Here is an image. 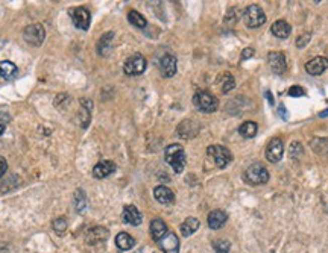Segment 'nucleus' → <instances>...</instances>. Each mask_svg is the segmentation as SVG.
<instances>
[{
	"label": "nucleus",
	"mask_w": 328,
	"mask_h": 253,
	"mask_svg": "<svg viewBox=\"0 0 328 253\" xmlns=\"http://www.w3.org/2000/svg\"><path fill=\"white\" fill-rule=\"evenodd\" d=\"M268 62H269L271 70L275 74H283L287 70V61L283 52H269Z\"/></svg>",
	"instance_id": "9b49d317"
},
{
	"label": "nucleus",
	"mask_w": 328,
	"mask_h": 253,
	"mask_svg": "<svg viewBox=\"0 0 328 253\" xmlns=\"http://www.w3.org/2000/svg\"><path fill=\"white\" fill-rule=\"evenodd\" d=\"M243 181L248 184V185H251V187L263 185V184H266L269 181V172H268V168L263 164L256 162V164L250 165L244 170Z\"/></svg>",
	"instance_id": "f03ea898"
},
{
	"label": "nucleus",
	"mask_w": 328,
	"mask_h": 253,
	"mask_svg": "<svg viewBox=\"0 0 328 253\" xmlns=\"http://www.w3.org/2000/svg\"><path fill=\"white\" fill-rule=\"evenodd\" d=\"M17 74V65L11 61L0 62V77L2 79H13Z\"/></svg>",
	"instance_id": "a878e982"
},
{
	"label": "nucleus",
	"mask_w": 328,
	"mask_h": 253,
	"mask_svg": "<svg viewBox=\"0 0 328 253\" xmlns=\"http://www.w3.org/2000/svg\"><path fill=\"white\" fill-rule=\"evenodd\" d=\"M116 245L120 248V250H129L135 245V239L126 233V232H120L117 236H116Z\"/></svg>",
	"instance_id": "393cba45"
},
{
	"label": "nucleus",
	"mask_w": 328,
	"mask_h": 253,
	"mask_svg": "<svg viewBox=\"0 0 328 253\" xmlns=\"http://www.w3.org/2000/svg\"><path fill=\"white\" fill-rule=\"evenodd\" d=\"M301 150H302L301 144H298V143H292V146H290V155H292L293 158L296 156V153H298V155H301V153H302Z\"/></svg>",
	"instance_id": "c9c22d12"
},
{
	"label": "nucleus",
	"mask_w": 328,
	"mask_h": 253,
	"mask_svg": "<svg viewBox=\"0 0 328 253\" xmlns=\"http://www.w3.org/2000/svg\"><path fill=\"white\" fill-rule=\"evenodd\" d=\"M52 226H53V230H55V232H58V233H64L65 229H67V220H65L64 217H58V218L53 220Z\"/></svg>",
	"instance_id": "2f4dec72"
},
{
	"label": "nucleus",
	"mask_w": 328,
	"mask_h": 253,
	"mask_svg": "<svg viewBox=\"0 0 328 253\" xmlns=\"http://www.w3.org/2000/svg\"><path fill=\"white\" fill-rule=\"evenodd\" d=\"M178 65V62H177V58L174 56V55H164L162 58H161V61H159V71H161V76L162 77H166V79H169V77H174L175 74H177V67Z\"/></svg>",
	"instance_id": "9d476101"
},
{
	"label": "nucleus",
	"mask_w": 328,
	"mask_h": 253,
	"mask_svg": "<svg viewBox=\"0 0 328 253\" xmlns=\"http://www.w3.org/2000/svg\"><path fill=\"white\" fill-rule=\"evenodd\" d=\"M219 83H220V87H222V93H223V94L229 93V91L235 87V80H234V77H232L229 73H225V74L219 79Z\"/></svg>",
	"instance_id": "c756f323"
},
{
	"label": "nucleus",
	"mask_w": 328,
	"mask_h": 253,
	"mask_svg": "<svg viewBox=\"0 0 328 253\" xmlns=\"http://www.w3.org/2000/svg\"><path fill=\"white\" fill-rule=\"evenodd\" d=\"M310 147L317 155H328V138H313Z\"/></svg>",
	"instance_id": "bb28decb"
},
{
	"label": "nucleus",
	"mask_w": 328,
	"mask_h": 253,
	"mask_svg": "<svg viewBox=\"0 0 328 253\" xmlns=\"http://www.w3.org/2000/svg\"><path fill=\"white\" fill-rule=\"evenodd\" d=\"M68 16L73 22V25L80 29V31H87L90 28L92 23V14L87 8L84 7H79V8H71L68 11Z\"/></svg>",
	"instance_id": "423d86ee"
},
{
	"label": "nucleus",
	"mask_w": 328,
	"mask_h": 253,
	"mask_svg": "<svg viewBox=\"0 0 328 253\" xmlns=\"http://www.w3.org/2000/svg\"><path fill=\"white\" fill-rule=\"evenodd\" d=\"M128 22H129L132 26L138 28V29H144V28L147 26L146 19H144L140 13H137V11H129V13H128Z\"/></svg>",
	"instance_id": "cd10ccee"
},
{
	"label": "nucleus",
	"mask_w": 328,
	"mask_h": 253,
	"mask_svg": "<svg viewBox=\"0 0 328 253\" xmlns=\"http://www.w3.org/2000/svg\"><path fill=\"white\" fill-rule=\"evenodd\" d=\"M243 22L250 29H256L266 23V14L259 5H250L243 13Z\"/></svg>",
	"instance_id": "20e7f679"
},
{
	"label": "nucleus",
	"mask_w": 328,
	"mask_h": 253,
	"mask_svg": "<svg viewBox=\"0 0 328 253\" xmlns=\"http://www.w3.org/2000/svg\"><path fill=\"white\" fill-rule=\"evenodd\" d=\"M7 172H8V162L4 156H0V179L5 176Z\"/></svg>",
	"instance_id": "72a5a7b5"
},
{
	"label": "nucleus",
	"mask_w": 328,
	"mask_h": 253,
	"mask_svg": "<svg viewBox=\"0 0 328 253\" xmlns=\"http://www.w3.org/2000/svg\"><path fill=\"white\" fill-rule=\"evenodd\" d=\"M271 32L277 37V38H281V40H286L290 32H292V28L287 22L284 20H277L272 26H271Z\"/></svg>",
	"instance_id": "aec40b11"
},
{
	"label": "nucleus",
	"mask_w": 328,
	"mask_h": 253,
	"mask_svg": "<svg viewBox=\"0 0 328 253\" xmlns=\"http://www.w3.org/2000/svg\"><path fill=\"white\" fill-rule=\"evenodd\" d=\"M199 220L198 218H195V217H189V218H186L184 220V223L181 224V233L184 235V236H190V235H193L198 229H199Z\"/></svg>",
	"instance_id": "b1692460"
},
{
	"label": "nucleus",
	"mask_w": 328,
	"mask_h": 253,
	"mask_svg": "<svg viewBox=\"0 0 328 253\" xmlns=\"http://www.w3.org/2000/svg\"><path fill=\"white\" fill-rule=\"evenodd\" d=\"M23 37H25V41L31 46H41L44 38H46V31L43 28V25L40 23H34V25H29L25 32H23Z\"/></svg>",
	"instance_id": "6e6552de"
},
{
	"label": "nucleus",
	"mask_w": 328,
	"mask_h": 253,
	"mask_svg": "<svg viewBox=\"0 0 328 253\" xmlns=\"http://www.w3.org/2000/svg\"><path fill=\"white\" fill-rule=\"evenodd\" d=\"M284 153V144L280 138H272L266 147V159L269 162H278L281 161Z\"/></svg>",
	"instance_id": "f8f14e48"
},
{
	"label": "nucleus",
	"mask_w": 328,
	"mask_h": 253,
	"mask_svg": "<svg viewBox=\"0 0 328 253\" xmlns=\"http://www.w3.org/2000/svg\"><path fill=\"white\" fill-rule=\"evenodd\" d=\"M253 55H254V49H253V47H248V49H244V50L241 52V61H244V59L251 58Z\"/></svg>",
	"instance_id": "e433bc0d"
},
{
	"label": "nucleus",
	"mask_w": 328,
	"mask_h": 253,
	"mask_svg": "<svg viewBox=\"0 0 328 253\" xmlns=\"http://www.w3.org/2000/svg\"><path fill=\"white\" fill-rule=\"evenodd\" d=\"M213 248H214L216 253H229L231 242L228 239H214L213 241Z\"/></svg>",
	"instance_id": "7c9ffc66"
},
{
	"label": "nucleus",
	"mask_w": 328,
	"mask_h": 253,
	"mask_svg": "<svg viewBox=\"0 0 328 253\" xmlns=\"http://www.w3.org/2000/svg\"><path fill=\"white\" fill-rule=\"evenodd\" d=\"M259 132V124L256 121H244L240 124L238 128V134L243 137V138H254Z\"/></svg>",
	"instance_id": "4be33fe9"
},
{
	"label": "nucleus",
	"mask_w": 328,
	"mask_h": 253,
	"mask_svg": "<svg viewBox=\"0 0 328 253\" xmlns=\"http://www.w3.org/2000/svg\"><path fill=\"white\" fill-rule=\"evenodd\" d=\"M113 37H114V32H107L102 35V38L99 40L98 43V53L101 56H107L111 50V41H113Z\"/></svg>",
	"instance_id": "5701e85b"
},
{
	"label": "nucleus",
	"mask_w": 328,
	"mask_h": 253,
	"mask_svg": "<svg viewBox=\"0 0 328 253\" xmlns=\"http://www.w3.org/2000/svg\"><path fill=\"white\" fill-rule=\"evenodd\" d=\"M158 245L164 253H180V239L172 230H168V233L158 241Z\"/></svg>",
	"instance_id": "1a4fd4ad"
},
{
	"label": "nucleus",
	"mask_w": 328,
	"mask_h": 253,
	"mask_svg": "<svg viewBox=\"0 0 328 253\" xmlns=\"http://www.w3.org/2000/svg\"><path fill=\"white\" fill-rule=\"evenodd\" d=\"M290 97H302L305 96V90L299 85H295V87H290L289 88V93H287Z\"/></svg>",
	"instance_id": "473e14b6"
},
{
	"label": "nucleus",
	"mask_w": 328,
	"mask_h": 253,
	"mask_svg": "<svg viewBox=\"0 0 328 253\" xmlns=\"http://www.w3.org/2000/svg\"><path fill=\"white\" fill-rule=\"evenodd\" d=\"M137 253H140V251H137Z\"/></svg>",
	"instance_id": "79ce46f5"
},
{
	"label": "nucleus",
	"mask_w": 328,
	"mask_h": 253,
	"mask_svg": "<svg viewBox=\"0 0 328 253\" xmlns=\"http://www.w3.org/2000/svg\"><path fill=\"white\" fill-rule=\"evenodd\" d=\"M328 115V109H325V111H322L320 114H319V117H326Z\"/></svg>",
	"instance_id": "ea45409f"
},
{
	"label": "nucleus",
	"mask_w": 328,
	"mask_h": 253,
	"mask_svg": "<svg viewBox=\"0 0 328 253\" xmlns=\"http://www.w3.org/2000/svg\"><path fill=\"white\" fill-rule=\"evenodd\" d=\"M193 105L196 106V109L202 111V112H214L219 106V100L216 96H213L210 91L205 90H199L196 91V94L193 96Z\"/></svg>",
	"instance_id": "7ed1b4c3"
},
{
	"label": "nucleus",
	"mask_w": 328,
	"mask_h": 253,
	"mask_svg": "<svg viewBox=\"0 0 328 253\" xmlns=\"http://www.w3.org/2000/svg\"><path fill=\"white\" fill-rule=\"evenodd\" d=\"M122 220H123V223H126V224L138 226V224H141V221H143V215H141V212H140L134 205H126V206L123 208V212H122Z\"/></svg>",
	"instance_id": "2eb2a0df"
},
{
	"label": "nucleus",
	"mask_w": 328,
	"mask_h": 253,
	"mask_svg": "<svg viewBox=\"0 0 328 253\" xmlns=\"http://www.w3.org/2000/svg\"><path fill=\"white\" fill-rule=\"evenodd\" d=\"M226 220H228V214H226L223 209H214V211H211V212L208 214V217H207L208 227L213 229V230H217V229L223 227L225 223H226Z\"/></svg>",
	"instance_id": "dca6fc26"
},
{
	"label": "nucleus",
	"mask_w": 328,
	"mask_h": 253,
	"mask_svg": "<svg viewBox=\"0 0 328 253\" xmlns=\"http://www.w3.org/2000/svg\"><path fill=\"white\" fill-rule=\"evenodd\" d=\"M74 208L77 212H84L87 208V196L84 190H76L74 193Z\"/></svg>",
	"instance_id": "c85d7f7f"
},
{
	"label": "nucleus",
	"mask_w": 328,
	"mask_h": 253,
	"mask_svg": "<svg viewBox=\"0 0 328 253\" xmlns=\"http://www.w3.org/2000/svg\"><path fill=\"white\" fill-rule=\"evenodd\" d=\"M310 37H311L310 34H302V35H301V37L296 40V46H298L299 49H301V47H304V46H305V44L310 41Z\"/></svg>",
	"instance_id": "f704fd0d"
},
{
	"label": "nucleus",
	"mask_w": 328,
	"mask_h": 253,
	"mask_svg": "<svg viewBox=\"0 0 328 253\" xmlns=\"http://www.w3.org/2000/svg\"><path fill=\"white\" fill-rule=\"evenodd\" d=\"M149 230H150V236H152V239L158 242L164 235L168 233V226H166V223H164L161 218H153V220L150 221V227H149Z\"/></svg>",
	"instance_id": "6ab92c4d"
},
{
	"label": "nucleus",
	"mask_w": 328,
	"mask_h": 253,
	"mask_svg": "<svg viewBox=\"0 0 328 253\" xmlns=\"http://www.w3.org/2000/svg\"><path fill=\"white\" fill-rule=\"evenodd\" d=\"M5 132V126L4 124H0V135H2Z\"/></svg>",
	"instance_id": "a19ab883"
},
{
	"label": "nucleus",
	"mask_w": 328,
	"mask_h": 253,
	"mask_svg": "<svg viewBox=\"0 0 328 253\" xmlns=\"http://www.w3.org/2000/svg\"><path fill=\"white\" fill-rule=\"evenodd\" d=\"M153 196H155V199H156L159 203H162V205H171V203L175 202V194H174V191H172L171 188H168V187H164V185L156 187V188L153 190Z\"/></svg>",
	"instance_id": "a211bd4d"
},
{
	"label": "nucleus",
	"mask_w": 328,
	"mask_h": 253,
	"mask_svg": "<svg viewBox=\"0 0 328 253\" xmlns=\"http://www.w3.org/2000/svg\"><path fill=\"white\" fill-rule=\"evenodd\" d=\"M164 159L174 168L177 175L183 173L186 167V152L181 144H171L164 150Z\"/></svg>",
	"instance_id": "f257e3e1"
},
{
	"label": "nucleus",
	"mask_w": 328,
	"mask_h": 253,
	"mask_svg": "<svg viewBox=\"0 0 328 253\" xmlns=\"http://www.w3.org/2000/svg\"><path fill=\"white\" fill-rule=\"evenodd\" d=\"M199 132V126L198 123H195L193 120H184L180 126H178V135L183 137L184 140H190L193 137H196Z\"/></svg>",
	"instance_id": "f3484780"
},
{
	"label": "nucleus",
	"mask_w": 328,
	"mask_h": 253,
	"mask_svg": "<svg viewBox=\"0 0 328 253\" xmlns=\"http://www.w3.org/2000/svg\"><path fill=\"white\" fill-rule=\"evenodd\" d=\"M326 68H328V58L325 56H316L305 64V71L311 76H319Z\"/></svg>",
	"instance_id": "ddd939ff"
},
{
	"label": "nucleus",
	"mask_w": 328,
	"mask_h": 253,
	"mask_svg": "<svg viewBox=\"0 0 328 253\" xmlns=\"http://www.w3.org/2000/svg\"><path fill=\"white\" fill-rule=\"evenodd\" d=\"M207 155L210 158H213L216 167L219 168H225L231 161H232V155L231 152L225 147V146H219V144H213L207 149Z\"/></svg>",
	"instance_id": "39448f33"
},
{
	"label": "nucleus",
	"mask_w": 328,
	"mask_h": 253,
	"mask_svg": "<svg viewBox=\"0 0 328 253\" xmlns=\"http://www.w3.org/2000/svg\"><path fill=\"white\" fill-rule=\"evenodd\" d=\"M108 238V230L105 227H93L87 232V241L90 244L102 242Z\"/></svg>",
	"instance_id": "412c9836"
},
{
	"label": "nucleus",
	"mask_w": 328,
	"mask_h": 253,
	"mask_svg": "<svg viewBox=\"0 0 328 253\" xmlns=\"http://www.w3.org/2000/svg\"><path fill=\"white\" fill-rule=\"evenodd\" d=\"M117 170V167L113 161H101L93 168V176L96 179H105Z\"/></svg>",
	"instance_id": "4468645a"
},
{
	"label": "nucleus",
	"mask_w": 328,
	"mask_h": 253,
	"mask_svg": "<svg viewBox=\"0 0 328 253\" xmlns=\"http://www.w3.org/2000/svg\"><path fill=\"white\" fill-rule=\"evenodd\" d=\"M278 111H280V115H281V117H283L284 120H287V118H289V117H287V111H286V106H284L283 103L280 105V109H278Z\"/></svg>",
	"instance_id": "4c0bfd02"
},
{
	"label": "nucleus",
	"mask_w": 328,
	"mask_h": 253,
	"mask_svg": "<svg viewBox=\"0 0 328 253\" xmlns=\"http://www.w3.org/2000/svg\"><path fill=\"white\" fill-rule=\"evenodd\" d=\"M146 65H147V62H146L144 56L140 55V53H134L132 56H129V58L125 61V64H123V71H125V74H128V76H138V74L144 73Z\"/></svg>",
	"instance_id": "0eeeda50"
},
{
	"label": "nucleus",
	"mask_w": 328,
	"mask_h": 253,
	"mask_svg": "<svg viewBox=\"0 0 328 253\" xmlns=\"http://www.w3.org/2000/svg\"><path fill=\"white\" fill-rule=\"evenodd\" d=\"M265 96H266V99L269 100V103H271V105H274V96H272V93H271V91H266V93H265Z\"/></svg>",
	"instance_id": "58836bf2"
}]
</instances>
